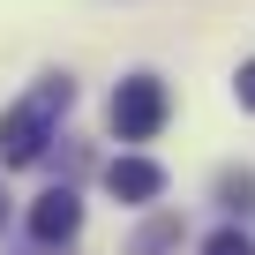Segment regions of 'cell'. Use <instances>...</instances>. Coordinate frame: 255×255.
<instances>
[{"label":"cell","mask_w":255,"mask_h":255,"mask_svg":"<svg viewBox=\"0 0 255 255\" xmlns=\"http://www.w3.org/2000/svg\"><path fill=\"white\" fill-rule=\"evenodd\" d=\"M83 233V203H75V188H45L38 203H30V240L38 248H68Z\"/></svg>","instance_id":"cell-4"},{"label":"cell","mask_w":255,"mask_h":255,"mask_svg":"<svg viewBox=\"0 0 255 255\" xmlns=\"http://www.w3.org/2000/svg\"><path fill=\"white\" fill-rule=\"evenodd\" d=\"M165 113H173V98H165V83L143 68V75H120V90H113V105H105V120H113V135L120 143H150L158 128H165Z\"/></svg>","instance_id":"cell-2"},{"label":"cell","mask_w":255,"mask_h":255,"mask_svg":"<svg viewBox=\"0 0 255 255\" xmlns=\"http://www.w3.org/2000/svg\"><path fill=\"white\" fill-rule=\"evenodd\" d=\"M68 105H75V75H60V68L38 75L30 98H15L8 113H0V165H8V173L45 165V150H53V135H60Z\"/></svg>","instance_id":"cell-1"},{"label":"cell","mask_w":255,"mask_h":255,"mask_svg":"<svg viewBox=\"0 0 255 255\" xmlns=\"http://www.w3.org/2000/svg\"><path fill=\"white\" fill-rule=\"evenodd\" d=\"M105 195L128 203V210H150V203L165 195V165H158V158H113V165H105Z\"/></svg>","instance_id":"cell-3"},{"label":"cell","mask_w":255,"mask_h":255,"mask_svg":"<svg viewBox=\"0 0 255 255\" xmlns=\"http://www.w3.org/2000/svg\"><path fill=\"white\" fill-rule=\"evenodd\" d=\"M203 255H255V240H248L240 225H218V233L203 240Z\"/></svg>","instance_id":"cell-7"},{"label":"cell","mask_w":255,"mask_h":255,"mask_svg":"<svg viewBox=\"0 0 255 255\" xmlns=\"http://www.w3.org/2000/svg\"><path fill=\"white\" fill-rule=\"evenodd\" d=\"M218 203H225L233 218H248V210H255V173H248V165H233V173H218Z\"/></svg>","instance_id":"cell-5"},{"label":"cell","mask_w":255,"mask_h":255,"mask_svg":"<svg viewBox=\"0 0 255 255\" xmlns=\"http://www.w3.org/2000/svg\"><path fill=\"white\" fill-rule=\"evenodd\" d=\"M165 248H180V218H158V225H143L128 255H165Z\"/></svg>","instance_id":"cell-6"},{"label":"cell","mask_w":255,"mask_h":255,"mask_svg":"<svg viewBox=\"0 0 255 255\" xmlns=\"http://www.w3.org/2000/svg\"><path fill=\"white\" fill-rule=\"evenodd\" d=\"M233 98H240V105L255 113V60H240V75H233Z\"/></svg>","instance_id":"cell-8"},{"label":"cell","mask_w":255,"mask_h":255,"mask_svg":"<svg viewBox=\"0 0 255 255\" xmlns=\"http://www.w3.org/2000/svg\"><path fill=\"white\" fill-rule=\"evenodd\" d=\"M0 225H8V188H0Z\"/></svg>","instance_id":"cell-9"}]
</instances>
